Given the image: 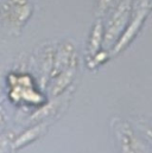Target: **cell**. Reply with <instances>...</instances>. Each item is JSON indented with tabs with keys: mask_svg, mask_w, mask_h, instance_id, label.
<instances>
[{
	"mask_svg": "<svg viewBox=\"0 0 152 153\" xmlns=\"http://www.w3.org/2000/svg\"><path fill=\"white\" fill-rule=\"evenodd\" d=\"M74 73H75V70H74V68H68L62 75L61 77L56 81V83H55V85H54V94H58V93H61L67 85H68V83L72 81V78L74 76Z\"/></svg>",
	"mask_w": 152,
	"mask_h": 153,
	"instance_id": "7",
	"label": "cell"
},
{
	"mask_svg": "<svg viewBox=\"0 0 152 153\" xmlns=\"http://www.w3.org/2000/svg\"><path fill=\"white\" fill-rule=\"evenodd\" d=\"M115 134L122 153H148L144 144L126 123H118L115 126Z\"/></svg>",
	"mask_w": 152,
	"mask_h": 153,
	"instance_id": "4",
	"label": "cell"
},
{
	"mask_svg": "<svg viewBox=\"0 0 152 153\" xmlns=\"http://www.w3.org/2000/svg\"><path fill=\"white\" fill-rule=\"evenodd\" d=\"M149 2L150 0H138L136 2V7H134V16L130 23V25L127 26L126 31L124 32V35L121 36L120 40L116 43V45L114 46V52H119L121 51L132 39L133 37L138 33L144 19L148 16V11H149Z\"/></svg>",
	"mask_w": 152,
	"mask_h": 153,
	"instance_id": "3",
	"label": "cell"
},
{
	"mask_svg": "<svg viewBox=\"0 0 152 153\" xmlns=\"http://www.w3.org/2000/svg\"><path fill=\"white\" fill-rule=\"evenodd\" d=\"M113 1L114 0H99V11H100L101 13L106 12L107 8L112 5Z\"/></svg>",
	"mask_w": 152,
	"mask_h": 153,
	"instance_id": "9",
	"label": "cell"
},
{
	"mask_svg": "<svg viewBox=\"0 0 152 153\" xmlns=\"http://www.w3.org/2000/svg\"><path fill=\"white\" fill-rule=\"evenodd\" d=\"M43 132V126H37L35 128H31L29 131H26L23 135H20L16 141H13V149H20L23 145L29 144L30 141L35 140L36 138H38L40 135V133Z\"/></svg>",
	"mask_w": 152,
	"mask_h": 153,
	"instance_id": "5",
	"label": "cell"
},
{
	"mask_svg": "<svg viewBox=\"0 0 152 153\" xmlns=\"http://www.w3.org/2000/svg\"><path fill=\"white\" fill-rule=\"evenodd\" d=\"M13 143V134L11 132L0 135V153H5L8 149V145Z\"/></svg>",
	"mask_w": 152,
	"mask_h": 153,
	"instance_id": "8",
	"label": "cell"
},
{
	"mask_svg": "<svg viewBox=\"0 0 152 153\" xmlns=\"http://www.w3.org/2000/svg\"><path fill=\"white\" fill-rule=\"evenodd\" d=\"M31 14L32 5L28 0H6L0 10L1 20L12 31H19Z\"/></svg>",
	"mask_w": 152,
	"mask_h": 153,
	"instance_id": "1",
	"label": "cell"
},
{
	"mask_svg": "<svg viewBox=\"0 0 152 153\" xmlns=\"http://www.w3.org/2000/svg\"><path fill=\"white\" fill-rule=\"evenodd\" d=\"M131 4H132V0H121L112 13L108 25H107V29H106V35H105V45L106 46L115 42L118 36L124 31V29L127 24L128 17H130Z\"/></svg>",
	"mask_w": 152,
	"mask_h": 153,
	"instance_id": "2",
	"label": "cell"
},
{
	"mask_svg": "<svg viewBox=\"0 0 152 153\" xmlns=\"http://www.w3.org/2000/svg\"><path fill=\"white\" fill-rule=\"evenodd\" d=\"M101 37H102V24L101 23H96L92 36H90V43H89V51L92 55H95L99 50V46L101 44Z\"/></svg>",
	"mask_w": 152,
	"mask_h": 153,
	"instance_id": "6",
	"label": "cell"
}]
</instances>
